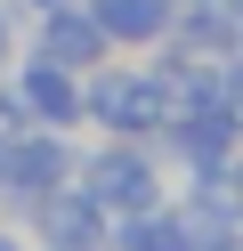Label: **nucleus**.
Returning <instances> with one entry per match:
<instances>
[{"label":"nucleus","mask_w":243,"mask_h":251,"mask_svg":"<svg viewBox=\"0 0 243 251\" xmlns=\"http://www.w3.org/2000/svg\"><path fill=\"white\" fill-rule=\"evenodd\" d=\"M73 186H81L106 219H122V211H146V202L170 195V170H162L154 138H97V146H81Z\"/></svg>","instance_id":"nucleus-1"},{"label":"nucleus","mask_w":243,"mask_h":251,"mask_svg":"<svg viewBox=\"0 0 243 251\" xmlns=\"http://www.w3.org/2000/svg\"><path fill=\"white\" fill-rule=\"evenodd\" d=\"M81 162L73 130H8V178H0V219H25V202H41L49 186H65Z\"/></svg>","instance_id":"nucleus-2"},{"label":"nucleus","mask_w":243,"mask_h":251,"mask_svg":"<svg viewBox=\"0 0 243 251\" xmlns=\"http://www.w3.org/2000/svg\"><path fill=\"white\" fill-rule=\"evenodd\" d=\"M8 89H16V105H25L32 130H73V138L89 130V114H81V73H73V65H49V57L16 49Z\"/></svg>","instance_id":"nucleus-3"},{"label":"nucleus","mask_w":243,"mask_h":251,"mask_svg":"<svg viewBox=\"0 0 243 251\" xmlns=\"http://www.w3.org/2000/svg\"><path fill=\"white\" fill-rule=\"evenodd\" d=\"M106 227H113V219L97 211L73 178L49 186L41 202H25V243L32 251H106Z\"/></svg>","instance_id":"nucleus-4"},{"label":"nucleus","mask_w":243,"mask_h":251,"mask_svg":"<svg viewBox=\"0 0 243 251\" xmlns=\"http://www.w3.org/2000/svg\"><path fill=\"white\" fill-rule=\"evenodd\" d=\"M25 49L49 57V65L89 73V65H106V57H113V41H106V25L89 17V0H57V8H41V17L25 25Z\"/></svg>","instance_id":"nucleus-5"},{"label":"nucleus","mask_w":243,"mask_h":251,"mask_svg":"<svg viewBox=\"0 0 243 251\" xmlns=\"http://www.w3.org/2000/svg\"><path fill=\"white\" fill-rule=\"evenodd\" d=\"M154 49H170L178 65H227V57L243 49V17H227L219 0H178L170 33H162Z\"/></svg>","instance_id":"nucleus-6"},{"label":"nucleus","mask_w":243,"mask_h":251,"mask_svg":"<svg viewBox=\"0 0 243 251\" xmlns=\"http://www.w3.org/2000/svg\"><path fill=\"white\" fill-rule=\"evenodd\" d=\"M170 211H178V243H187V251H243V211L194 195V186H178Z\"/></svg>","instance_id":"nucleus-7"},{"label":"nucleus","mask_w":243,"mask_h":251,"mask_svg":"<svg viewBox=\"0 0 243 251\" xmlns=\"http://www.w3.org/2000/svg\"><path fill=\"white\" fill-rule=\"evenodd\" d=\"M89 17L106 25L113 49H154L170 33V0H89Z\"/></svg>","instance_id":"nucleus-8"},{"label":"nucleus","mask_w":243,"mask_h":251,"mask_svg":"<svg viewBox=\"0 0 243 251\" xmlns=\"http://www.w3.org/2000/svg\"><path fill=\"white\" fill-rule=\"evenodd\" d=\"M106 251H187V243H178V211H170V195L146 202V211H122V219L106 227Z\"/></svg>","instance_id":"nucleus-9"},{"label":"nucleus","mask_w":243,"mask_h":251,"mask_svg":"<svg viewBox=\"0 0 243 251\" xmlns=\"http://www.w3.org/2000/svg\"><path fill=\"white\" fill-rule=\"evenodd\" d=\"M16 49H25V8H16V0H0V73L16 65Z\"/></svg>","instance_id":"nucleus-10"},{"label":"nucleus","mask_w":243,"mask_h":251,"mask_svg":"<svg viewBox=\"0 0 243 251\" xmlns=\"http://www.w3.org/2000/svg\"><path fill=\"white\" fill-rule=\"evenodd\" d=\"M0 251H32V243H25V227H16V219H0Z\"/></svg>","instance_id":"nucleus-11"},{"label":"nucleus","mask_w":243,"mask_h":251,"mask_svg":"<svg viewBox=\"0 0 243 251\" xmlns=\"http://www.w3.org/2000/svg\"><path fill=\"white\" fill-rule=\"evenodd\" d=\"M16 8H25V17H41V8H57V0H16Z\"/></svg>","instance_id":"nucleus-12"},{"label":"nucleus","mask_w":243,"mask_h":251,"mask_svg":"<svg viewBox=\"0 0 243 251\" xmlns=\"http://www.w3.org/2000/svg\"><path fill=\"white\" fill-rule=\"evenodd\" d=\"M0 178H8V130H0Z\"/></svg>","instance_id":"nucleus-13"},{"label":"nucleus","mask_w":243,"mask_h":251,"mask_svg":"<svg viewBox=\"0 0 243 251\" xmlns=\"http://www.w3.org/2000/svg\"><path fill=\"white\" fill-rule=\"evenodd\" d=\"M219 8H227V17H243V0H219Z\"/></svg>","instance_id":"nucleus-14"},{"label":"nucleus","mask_w":243,"mask_h":251,"mask_svg":"<svg viewBox=\"0 0 243 251\" xmlns=\"http://www.w3.org/2000/svg\"><path fill=\"white\" fill-rule=\"evenodd\" d=\"M235 178H243V146H235Z\"/></svg>","instance_id":"nucleus-15"}]
</instances>
